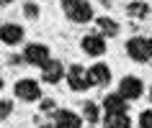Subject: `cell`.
<instances>
[{
    "label": "cell",
    "instance_id": "obj_1",
    "mask_svg": "<svg viewBox=\"0 0 152 128\" xmlns=\"http://www.w3.org/2000/svg\"><path fill=\"white\" fill-rule=\"evenodd\" d=\"M18 100H23V103H34V100H39L41 97V87L36 80H18L16 87H13Z\"/></svg>",
    "mask_w": 152,
    "mask_h": 128
},
{
    "label": "cell",
    "instance_id": "obj_2",
    "mask_svg": "<svg viewBox=\"0 0 152 128\" xmlns=\"http://www.w3.org/2000/svg\"><path fill=\"white\" fill-rule=\"evenodd\" d=\"M67 85H70V90H75V92H85L88 87H93L88 80V72L83 69L80 64H72L70 69H67Z\"/></svg>",
    "mask_w": 152,
    "mask_h": 128
},
{
    "label": "cell",
    "instance_id": "obj_3",
    "mask_svg": "<svg viewBox=\"0 0 152 128\" xmlns=\"http://www.w3.org/2000/svg\"><path fill=\"white\" fill-rule=\"evenodd\" d=\"M126 54L132 56L134 62H147V59H152L150 44H147V39H142V36H134V39L126 41Z\"/></svg>",
    "mask_w": 152,
    "mask_h": 128
},
{
    "label": "cell",
    "instance_id": "obj_4",
    "mask_svg": "<svg viewBox=\"0 0 152 128\" xmlns=\"http://www.w3.org/2000/svg\"><path fill=\"white\" fill-rule=\"evenodd\" d=\"M64 13L70 18L72 23H88L93 21V8H90V3L80 0V3H72V5H64Z\"/></svg>",
    "mask_w": 152,
    "mask_h": 128
},
{
    "label": "cell",
    "instance_id": "obj_5",
    "mask_svg": "<svg viewBox=\"0 0 152 128\" xmlns=\"http://www.w3.org/2000/svg\"><path fill=\"white\" fill-rule=\"evenodd\" d=\"M144 92V85L139 77H134V74H129V77H124L119 85V95L124 97V100H137V97H142Z\"/></svg>",
    "mask_w": 152,
    "mask_h": 128
},
{
    "label": "cell",
    "instance_id": "obj_6",
    "mask_svg": "<svg viewBox=\"0 0 152 128\" xmlns=\"http://www.w3.org/2000/svg\"><path fill=\"white\" fill-rule=\"evenodd\" d=\"M23 59L28 64H34V67H44L52 56H49V49L44 46V44H28V46L23 49Z\"/></svg>",
    "mask_w": 152,
    "mask_h": 128
},
{
    "label": "cell",
    "instance_id": "obj_7",
    "mask_svg": "<svg viewBox=\"0 0 152 128\" xmlns=\"http://www.w3.org/2000/svg\"><path fill=\"white\" fill-rule=\"evenodd\" d=\"M80 46H83V51H85V54L101 56V54L106 51V39L101 36V33H88V36H83Z\"/></svg>",
    "mask_w": 152,
    "mask_h": 128
},
{
    "label": "cell",
    "instance_id": "obj_8",
    "mask_svg": "<svg viewBox=\"0 0 152 128\" xmlns=\"http://www.w3.org/2000/svg\"><path fill=\"white\" fill-rule=\"evenodd\" d=\"M62 77H64V67H62V62L49 59V62L41 67V80L47 82V85H57Z\"/></svg>",
    "mask_w": 152,
    "mask_h": 128
},
{
    "label": "cell",
    "instance_id": "obj_9",
    "mask_svg": "<svg viewBox=\"0 0 152 128\" xmlns=\"http://www.w3.org/2000/svg\"><path fill=\"white\" fill-rule=\"evenodd\" d=\"M0 41L8 44V46H16L23 41V28L18 23H3L0 26Z\"/></svg>",
    "mask_w": 152,
    "mask_h": 128
},
{
    "label": "cell",
    "instance_id": "obj_10",
    "mask_svg": "<svg viewBox=\"0 0 152 128\" xmlns=\"http://www.w3.org/2000/svg\"><path fill=\"white\" fill-rule=\"evenodd\" d=\"M54 128H83V118L72 110H57L54 113Z\"/></svg>",
    "mask_w": 152,
    "mask_h": 128
},
{
    "label": "cell",
    "instance_id": "obj_11",
    "mask_svg": "<svg viewBox=\"0 0 152 128\" xmlns=\"http://www.w3.org/2000/svg\"><path fill=\"white\" fill-rule=\"evenodd\" d=\"M88 80H90V85H96V87H101V85H108L111 82V69L106 67V64H93L88 69Z\"/></svg>",
    "mask_w": 152,
    "mask_h": 128
},
{
    "label": "cell",
    "instance_id": "obj_12",
    "mask_svg": "<svg viewBox=\"0 0 152 128\" xmlns=\"http://www.w3.org/2000/svg\"><path fill=\"white\" fill-rule=\"evenodd\" d=\"M103 108H106V113H126L129 103H126V100H124V97L119 95V92H113V95H106V100H103Z\"/></svg>",
    "mask_w": 152,
    "mask_h": 128
},
{
    "label": "cell",
    "instance_id": "obj_13",
    "mask_svg": "<svg viewBox=\"0 0 152 128\" xmlns=\"http://www.w3.org/2000/svg\"><path fill=\"white\" fill-rule=\"evenodd\" d=\"M103 126L106 128H129V126H132V120H129L126 113H106Z\"/></svg>",
    "mask_w": 152,
    "mask_h": 128
},
{
    "label": "cell",
    "instance_id": "obj_14",
    "mask_svg": "<svg viewBox=\"0 0 152 128\" xmlns=\"http://www.w3.org/2000/svg\"><path fill=\"white\" fill-rule=\"evenodd\" d=\"M98 23V31H101V36H119V23H116V21H113V18H108V16H101L96 21Z\"/></svg>",
    "mask_w": 152,
    "mask_h": 128
},
{
    "label": "cell",
    "instance_id": "obj_15",
    "mask_svg": "<svg viewBox=\"0 0 152 128\" xmlns=\"http://www.w3.org/2000/svg\"><path fill=\"white\" fill-rule=\"evenodd\" d=\"M126 13L132 18H144L147 13H150V5H147V3H129V5H126Z\"/></svg>",
    "mask_w": 152,
    "mask_h": 128
},
{
    "label": "cell",
    "instance_id": "obj_16",
    "mask_svg": "<svg viewBox=\"0 0 152 128\" xmlns=\"http://www.w3.org/2000/svg\"><path fill=\"white\" fill-rule=\"evenodd\" d=\"M83 115H85L88 123H98V118H101V115H98V105L96 103H85L83 105Z\"/></svg>",
    "mask_w": 152,
    "mask_h": 128
},
{
    "label": "cell",
    "instance_id": "obj_17",
    "mask_svg": "<svg viewBox=\"0 0 152 128\" xmlns=\"http://www.w3.org/2000/svg\"><path fill=\"white\" fill-rule=\"evenodd\" d=\"M13 113V103L10 100H0V120H5Z\"/></svg>",
    "mask_w": 152,
    "mask_h": 128
},
{
    "label": "cell",
    "instance_id": "obj_18",
    "mask_svg": "<svg viewBox=\"0 0 152 128\" xmlns=\"http://www.w3.org/2000/svg\"><path fill=\"white\" fill-rule=\"evenodd\" d=\"M139 128H152V110L139 113Z\"/></svg>",
    "mask_w": 152,
    "mask_h": 128
},
{
    "label": "cell",
    "instance_id": "obj_19",
    "mask_svg": "<svg viewBox=\"0 0 152 128\" xmlns=\"http://www.w3.org/2000/svg\"><path fill=\"white\" fill-rule=\"evenodd\" d=\"M23 13H26L28 18H36V16H39V8H36L34 3H26V5H23Z\"/></svg>",
    "mask_w": 152,
    "mask_h": 128
},
{
    "label": "cell",
    "instance_id": "obj_20",
    "mask_svg": "<svg viewBox=\"0 0 152 128\" xmlns=\"http://www.w3.org/2000/svg\"><path fill=\"white\" fill-rule=\"evenodd\" d=\"M41 113H57L54 110V100H44L41 103Z\"/></svg>",
    "mask_w": 152,
    "mask_h": 128
},
{
    "label": "cell",
    "instance_id": "obj_21",
    "mask_svg": "<svg viewBox=\"0 0 152 128\" xmlns=\"http://www.w3.org/2000/svg\"><path fill=\"white\" fill-rule=\"evenodd\" d=\"M72 3H80V0H62V8L64 5H72Z\"/></svg>",
    "mask_w": 152,
    "mask_h": 128
},
{
    "label": "cell",
    "instance_id": "obj_22",
    "mask_svg": "<svg viewBox=\"0 0 152 128\" xmlns=\"http://www.w3.org/2000/svg\"><path fill=\"white\" fill-rule=\"evenodd\" d=\"M10 3H13V0H0V5H10Z\"/></svg>",
    "mask_w": 152,
    "mask_h": 128
},
{
    "label": "cell",
    "instance_id": "obj_23",
    "mask_svg": "<svg viewBox=\"0 0 152 128\" xmlns=\"http://www.w3.org/2000/svg\"><path fill=\"white\" fill-rule=\"evenodd\" d=\"M147 44H150V51H152V39H147Z\"/></svg>",
    "mask_w": 152,
    "mask_h": 128
},
{
    "label": "cell",
    "instance_id": "obj_24",
    "mask_svg": "<svg viewBox=\"0 0 152 128\" xmlns=\"http://www.w3.org/2000/svg\"><path fill=\"white\" fill-rule=\"evenodd\" d=\"M0 90H3V77H0Z\"/></svg>",
    "mask_w": 152,
    "mask_h": 128
},
{
    "label": "cell",
    "instance_id": "obj_25",
    "mask_svg": "<svg viewBox=\"0 0 152 128\" xmlns=\"http://www.w3.org/2000/svg\"><path fill=\"white\" fill-rule=\"evenodd\" d=\"M39 128H52V126H39Z\"/></svg>",
    "mask_w": 152,
    "mask_h": 128
},
{
    "label": "cell",
    "instance_id": "obj_26",
    "mask_svg": "<svg viewBox=\"0 0 152 128\" xmlns=\"http://www.w3.org/2000/svg\"><path fill=\"white\" fill-rule=\"evenodd\" d=\"M150 100H152V90H150Z\"/></svg>",
    "mask_w": 152,
    "mask_h": 128
}]
</instances>
